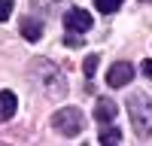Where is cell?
Segmentation results:
<instances>
[{"mask_svg":"<svg viewBox=\"0 0 152 146\" xmlns=\"http://www.w3.org/2000/svg\"><path fill=\"white\" fill-rule=\"evenodd\" d=\"M21 36L28 43H40L43 40V21L40 18H21Z\"/></svg>","mask_w":152,"mask_h":146,"instance_id":"52a82bcc","label":"cell"},{"mask_svg":"<svg viewBox=\"0 0 152 146\" xmlns=\"http://www.w3.org/2000/svg\"><path fill=\"white\" fill-rule=\"evenodd\" d=\"M91 24H94V18L88 15L85 9H67V12H64V28H67V31L85 34V31H91Z\"/></svg>","mask_w":152,"mask_h":146,"instance_id":"277c9868","label":"cell"},{"mask_svg":"<svg viewBox=\"0 0 152 146\" xmlns=\"http://www.w3.org/2000/svg\"><path fill=\"white\" fill-rule=\"evenodd\" d=\"M116 116H119V107L113 104L110 97H97V101H94V119L100 122V125H110Z\"/></svg>","mask_w":152,"mask_h":146,"instance_id":"5b68a950","label":"cell"},{"mask_svg":"<svg viewBox=\"0 0 152 146\" xmlns=\"http://www.w3.org/2000/svg\"><path fill=\"white\" fill-rule=\"evenodd\" d=\"M131 79H134V67L128 61H116V64L107 70V85H113V88H122V85H128Z\"/></svg>","mask_w":152,"mask_h":146,"instance_id":"3957f363","label":"cell"},{"mask_svg":"<svg viewBox=\"0 0 152 146\" xmlns=\"http://www.w3.org/2000/svg\"><path fill=\"white\" fill-rule=\"evenodd\" d=\"M143 3H152V0H143Z\"/></svg>","mask_w":152,"mask_h":146,"instance_id":"2e32d148","label":"cell"},{"mask_svg":"<svg viewBox=\"0 0 152 146\" xmlns=\"http://www.w3.org/2000/svg\"><path fill=\"white\" fill-rule=\"evenodd\" d=\"M104 146H116V143H122V131L119 128H107V131H100V137H97Z\"/></svg>","mask_w":152,"mask_h":146,"instance_id":"9c48e42d","label":"cell"},{"mask_svg":"<svg viewBox=\"0 0 152 146\" xmlns=\"http://www.w3.org/2000/svg\"><path fill=\"white\" fill-rule=\"evenodd\" d=\"M128 116L137 137H152V97L146 94H134L128 101Z\"/></svg>","mask_w":152,"mask_h":146,"instance_id":"6da1fadb","label":"cell"},{"mask_svg":"<svg viewBox=\"0 0 152 146\" xmlns=\"http://www.w3.org/2000/svg\"><path fill=\"white\" fill-rule=\"evenodd\" d=\"M82 73H85V76H94V73H97V55H88L82 61Z\"/></svg>","mask_w":152,"mask_h":146,"instance_id":"4fadbf2b","label":"cell"},{"mask_svg":"<svg viewBox=\"0 0 152 146\" xmlns=\"http://www.w3.org/2000/svg\"><path fill=\"white\" fill-rule=\"evenodd\" d=\"M64 46H67V49H79V46H85V40H82V36L76 34V31H67V36H64Z\"/></svg>","mask_w":152,"mask_h":146,"instance_id":"7c38bea8","label":"cell"},{"mask_svg":"<svg viewBox=\"0 0 152 146\" xmlns=\"http://www.w3.org/2000/svg\"><path fill=\"white\" fill-rule=\"evenodd\" d=\"M94 6H97V12L110 15V12H116V9L122 6V0H94Z\"/></svg>","mask_w":152,"mask_h":146,"instance_id":"30bf717a","label":"cell"},{"mask_svg":"<svg viewBox=\"0 0 152 146\" xmlns=\"http://www.w3.org/2000/svg\"><path fill=\"white\" fill-rule=\"evenodd\" d=\"M12 6H15V0H0V21H6L12 15Z\"/></svg>","mask_w":152,"mask_h":146,"instance_id":"5bb4252c","label":"cell"},{"mask_svg":"<svg viewBox=\"0 0 152 146\" xmlns=\"http://www.w3.org/2000/svg\"><path fill=\"white\" fill-rule=\"evenodd\" d=\"M140 73H143L146 79H152V61H143V64H140Z\"/></svg>","mask_w":152,"mask_h":146,"instance_id":"9a60e30c","label":"cell"},{"mask_svg":"<svg viewBox=\"0 0 152 146\" xmlns=\"http://www.w3.org/2000/svg\"><path fill=\"white\" fill-rule=\"evenodd\" d=\"M46 64V61H43ZM43 85L49 88V94H55V97H61V94H67V85H64V79H61V73L52 67V64H46V76H43Z\"/></svg>","mask_w":152,"mask_h":146,"instance_id":"8992f818","label":"cell"},{"mask_svg":"<svg viewBox=\"0 0 152 146\" xmlns=\"http://www.w3.org/2000/svg\"><path fill=\"white\" fill-rule=\"evenodd\" d=\"M61 3H64V0H34V9H46V12H55V9H61Z\"/></svg>","mask_w":152,"mask_h":146,"instance_id":"8fae6325","label":"cell"},{"mask_svg":"<svg viewBox=\"0 0 152 146\" xmlns=\"http://www.w3.org/2000/svg\"><path fill=\"white\" fill-rule=\"evenodd\" d=\"M52 128H55L58 134H64V137L82 134V128H85V116H82L76 107H64V110H58V113L52 116Z\"/></svg>","mask_w":152,"mask_h":146,"instance_id":"7a4b0ae2","label":"cell"},{"mask_svg":"<svg viewBox=\"0 0 152 146\" xmlns=\"http://www.w3.org/2000/svg\"><path fill=\"white\" fill-rule=\"evenodd\" d=\"M18 110V101L12 91H0V122H9Z\"/></svg>","mask_w":152,"mask_h":146,"instance_id":"ba28073f","label":"cell"}]
</instances>
